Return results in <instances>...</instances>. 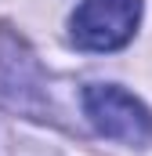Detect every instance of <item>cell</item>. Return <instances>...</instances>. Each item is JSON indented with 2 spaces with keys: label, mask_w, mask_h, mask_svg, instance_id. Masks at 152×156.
Masks as SVG:
<instances>
[{
  "label": "cell",
  "mask_w": 152,
  "mask_h": 156,
  "mask_svg": "<svg viewBox=\"0 0 152 156\" xmlns=\"http://www.w3.org/2000/svg\"><path fill=\"white\" fill-rule=\"evenodd\" d=\"M141 22V0H83L69 18V33L80 51H116L130 44Z\"/></svg>",
  "instance_id": "cell-2"
},
{
  "label": "cell",
  "mask_w": 152,
  "mask_h": 156,
  "mask_svg": "<svg viewBox=\"0 0 152 156\" xmlns=\"http://www.w3.org/2000/svg\"><path fill=\"white\" fill-rule=\"evenodd\" d=\"M83 113L91 116L94 131L123 142V145H149L152 142V113L116 83H91L83 91Z\"/></svg>",
  "instance_id": "cell-1"
}]
</instances>
